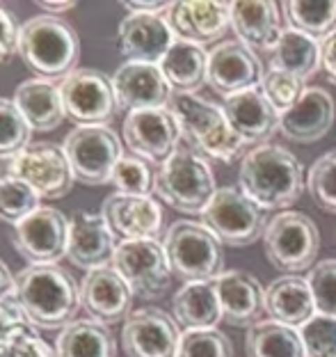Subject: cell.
Wrapping results in <instances>:
<instances>
[{
  "mask_svg": "<svg viewBox=\"0 0 336 357\" xmlns=\"http://www.w3.org/2000/svg\"><path fill=\"white\" fill-rule=\"evenodd\" d=\"M266 314L277 323L300 330L316 316L311 287L300 275H282L266 289Z\"/></svg>",
  "mask_w": 336,
  "mask_h": 357,
  "instance_id": "obj_27",
  "label": "cell"
},
{
  "mask_svg": "<svg viewBox=\"0 0 336 357\" xmlns=\"http://www.w3.org/2000/svg\"><path fill=\"white\" fill-rule=\"evenodd\" d=\"M307 188L318 206L336 213V149L323 153L309 169Z\"/></svg>",
  "mask_w": 336,
  "mask_h": 357,
  "instance_id": "obj_38",
  "label": "cell"
},
{
  "mask_svg": "<svg viewBox=\"0 0 336 357\" xmlns=\"http://www.w3.org/2000/svg\"><path fill=\"white\" fill-rule=\"evenodd\" d=\"M222 321L234 328H252L266 312V289L250 273L224 271L215 280Z\"/></svg>",
  "mask_w": 336,
  "mask_h": 357,
  "instance_id": "obj_23",
  "label": "cell"
},
{
  "mask_svg": "<svg viewBox=\"0 0 336 357\" xmlns=\"http://www.w3.org/2000/svg\"><path fill=\"white\" fill-rule=\"evenodd\" d=\"M261 76H264V69H261L259 55H254L238 39L222 42L208 51L206 83L224 99L259 87Z\"/></svg>",
  "mask_w": 336,
  "mask_h": 357,
  "instance_id": "obj_18",
  "label": "cell"
},
{
  "mask_svg": "<svg viewBox=\"0 0 336 357\" xmlns=\"http://www.w3.org/2000/svg\"><path fill=\"white\" fill-rule=\"evenodd\" d=\"M323 67V48L321 42L305 35L300 30L286 28L282 32L275 51L270 53V69L286 71L302 80H309Z\"/></svg>",
  "mask_w": 336,
  "mask_h": 357,
  "instance_id": "obj_32",
  "label": "cell"
},
{
  "mask_svg": "<svg viewBox=\"0 0 336 357\" xmlns=\"http://www.w3.org/2000/svg\"><path fill=\"white\" fill-rule=\"evenodd\" d=\"M23 326H28L26 316H23L21 307L16 305L14 298L0 300V351L14 339V335Z\"/></svg>",
  "mask_w": 336,
  "mask_h": 357,
  "instance_id": "obj_44",
  "label": "cell"
},
{
  "mask_svg": "<svg viewBox=\"0 0 336 357\" xmlns=\"http://www.w3.org/2000/svg\"><path fill=\"white\" fill-rule=\"evenodd\" d=\"M160 71L167 78L169 87L181 94H197V89L206 85L208 76V53L204 46L176 39L160 60Z\"/></svg>",
  "mask_w": 336,
  "mask_h": 357,
  "instance_id": "obj_30",
  "label": "cell"
},
{
  "mask_svg": "<svg viewBox=\"0 0 336 357\" xmlns=\"http://www.w3.org/2000/svg\"><path fill=\"white\" fill-rule=\"evenodd\" d=\"M307 357H336V319L316 314L300 330Z\"/></svg>",
  "mask_w": 336,
  "mask_h": 357,
  "instance_id": "obj_41",
  "label": "cell"
},
{
  "mask_svg": "<svg viewBox=\"0 0 336 357\" xmlns=\"http://www.w3.org/2000/svg\"><path fill=\"white\" fill-rule=\"evenodd\" d=\"M101 215L119 243L158 241L162 231V208L151 195L114 192L103 199Z\"/></svg>",
  "mask_w": 336,
  "mask_h": 357,
  "instance_id": "obj_16",
  "label": "cell"
},
{
  "mask_svg": "<svg viewBox=\"0 0 336 357\" xmlns=\"http://www.w3.org/2000/svg\"><path fill=\"white\" fill-rule=\"evenodd\" d=\"M176 42L167 16L128 14L117 28V48L128 62L160 64Z\"/></svg>",
  "mask_w": 336,
  "mask_h": 357,
  "instance_id": "obj_20",
  "label": "cell"
},
{
  "mask_svg": "<svg viewBox=\"0 0 336 357\" xmlns=\"http://www.w3.org/2000/svg\"><path fill=\"white\" fill-rule=\"evenodd\" d=\"M316 303V314L336 319V259L318 261L307 275Z\"/></svg>",
  "mask_w": 336,
  "mask_h": 357,
  "instance_id": "obj_42",
  "label": "cell"
},
{
  "mask_svg": "<svg viewBox=\"0 0 336 357\" xmlns=\"http://www.w3.org/2000/svg\"><path fill=\"white\" fill-rule=\"evenodd\" d=\"M155 174L146 160L137 156H124L112 172V181L117 192L124 195H151Z\"/></svg>",
  "mask_w": 336,
  "mask_h": 357,
  "instance_id": "obj_40",
  "label": "cell"
},
{
  "mask_svg": "<svg viewBox=\"0 0 336 357\" xmlns=\"http://www.w3.org/2000/svg\"><path fill=\"white\" fill-rule=\"evenodd\" d=\"M259 87L280 115L286 110H291L293 105L302 99V94H305V89H307L302 78L293 76V74H286V71H277V69L264 71Z\"/></svg>",
  "mask_w": 336,
  "mask_h": 357,
  "instance_id": "obj_37",
  "label": "cell"
},
{
  "mask_svg": "<svg viewBox=\"0 0 336 357\" xmlns=\"http://www.w3.org/2000/svg\"><path fill=\"white\" fill-rule=\"evenodd\" d=\"M334 124V99L323 87H307L302 99L280 115V133L293 142L321 140Z\"/></svg>",
  "mask_w": 336,
  "mask_h": 357,
  "instance_id": "obj_25",
  "label": "cell"
},
{
  "mask_svg": "<svg viewBox=\"0 0 336 357\" xmlns=\"http://www.w3.org/2000/svg\"><path fill=\"white\" fill-rule=\"evenodd\" d=\"M114 250H117V243L101 213L78 211L71 218L67 259L76 268L92 273L96 268L110 266Z\"/></svg>",
  "mask_w": 336,
  "mask_h": 357,
  "instance_id": "obj_21",
  "label": "cell"
},
{
  "mask_svg": "<svg viewBox=\"0 0 336 357\" xmlns=\"http://www.w3.org/2000/svg\"><path fill=\"white\" fill-rule=\"evenodd\" d=\"M12 298L37 330H64L80 310V284L62 266H26L14 275Z\"/></svg>",
  "mask_w": 336,
  "mask_h": 357,
  "instance_id": "obj_1",
  "label": "cell"
},
{
  "mask_svg": "<svg viewBox=\"0 0 336 357\" xmlns=\"http://www.w3.org/2000/svg\"><path fill=\"white\" fill-rule=\"evenodd\" d=\"M42 208V197L12 174L0 176V222L19 225Z\"/></svg>",
  "mask_w": 336,
  "mask_h": 357,
  "instance_id": "obj_35",
  "label": "cell"
},
{
  "mask_svg": "<svg viewBox=\"0 0 336 357\" xmlns=\"http://www.w3.org/2000/svg\"><path fill=\"white\" fill-rule=\"evenodd\" d=\"M67 117L78 126H108L117 112L112 78L98 69H76L60 83Z\"/></svg>",
  "mask_w": 336,
  "mask_h": 357,
  "instance_id": "obj_12",
  "label": "cell"
},
{
  "mask_svg": "<svg viewBox=\"0 0 336 357\" xmlns=\"http://www.w3.org/2000/svg\"><path fill=\"white\" fill-rule=\"evenodd\" d=\"M153 192L178 213L201 215L215 197L217 188L208 160L192 149L178 147L174 156L155 172Z\"/></svg>",
  "mask_w": 336,
  "mask_h": 357,
  "instance_id": "obj_5",
  "label": "cell"
},
{
  "mask_svg": "<svg viewBox=\"0 0 336 357\" xmlns=\"http://www.w3.org/2000/svg\"><path fill=\"white\" fill-rule=\"evenodd\" d=\"M167 108L178 121L181 140L201 158L217 163L245 158L250 144L229 126L222 105L201 99L199 94L174 92Z\"/></svg>",
  "mask_w": 336,
  "mask_h": 357,
  "instance_id": "obj_3",
  "label": "cell"
},
{
  "mask_svg": "<svg viewBox=\"0 0 336 357\" xmlns=\"http://www.w3.org/2000/svg\"><path fill=\"white\" fill-rule=\"evenodd\" d=\"M181 337L178 323L158 307L133 310L121 328V346L128 357H176Z\"/></svg>",
  "mask_w": 336,
  "mask_h": 357,
  "instance_id": "obj_15",
  "label": "cell"
},
{
  "mask_svg": "<svg viewBox=\"0 0 336 357\" xmlns=\"http://www.w3.org/2000/svg\"><path fill=\"white\" fill-rule=\"evenodd\" d=\"M133 296L126 280L112 266L85 273L80 282V307L87 312V319L108 328L128 319L133 312Z\"/></svg>",
  "mask_w": 336,
  "mask_h": 357,
  "instance_id": "obj_17",
  "label": "cell"
},
{
  "mask_svg": "<svg viewBox=\"0 0 336 357\" xmlns=\"http://www.w3.org/2000/svg\"><path fill=\"white\" fill-rule=\"evenodd\" d=\"M321 48H323V69L327 74V80L336 85V35L321 42Z\"/></svg>",
  "mask_w": 336,
  "mask_h": 357,
  "instance_id": "obj_47",
  "label": "cell"
},
{
  "mask_svg": "<svg viewBox=\"0 0 336 357\" xmlns=\"http://www.w3.org/2000/svg\"><path fill=\"white\" fill-rule=\"evenodd\" d=\"M0 357H57V355H55V346H48L44 339L39 337L37 328H32L28 323V326H23L14 335L12 342L0 351Z\"/></svg>",
  "mask_w": 336,
  "mask_h": 357,
  "instance_id": "obj_43",
  "label": "cell"
},
{
  "mask_svg": "<svg viewBox=\"0 0 336 357\" xmlns=\"http://www.w3.org/2000/svg\"><path fill=\"white\" fill-rule=\"evenodd\" d=\"M266 255L277 271L298 275L316 266L321 250V231L307 213L282 211L270 218L264 234Z\"/></svg>",
  "mask_w": 336,
  "mask_h": 357,
  "instance_id": "obj_7",
  "label": "cell"
},
{
  "mask_svg": "<svg viewBox=\"0 0 336 357\" xmlns=\"http://www.w3.org/2000/svg\"><path fill=\"white\" fill-rule=\"evenodd\" d=\"M124 142L133 156L160 167L176 153L181 128L169 108L128 112L124 119Z\"/></svg>",
  "mask_w": 336,
  "mask_h": 357,
  "instance_id": "obj_14",
  "label": "cell"
},
{
  "mask_svg": "<svg viewBox=\"0 0 336 357\" xmlns=\"http://www.w3.org/2000/svg\"><path fill=\"white\" fill-rule=\"evenodd\" d=\"M245 353L247 357H307L300 332L273 319L259 321L247 330Z\"/></svg>",
  "mask_w": 336,
  "mask_h": 357,
  "instance_id": "obj_33",
  "label": "cell"
},
{
  "mask_svg": "<svg viewBox=\"0 0 336 357\" xmlns=\"http://www.w3.org/2000/svg\"><path fill=\"white\" fill-rule=\"evenodd\" d=\"M42 10L48 14V16H57V14H67L71 10H76L78 3H73V0H44V3H37Z\"/></svg>",
  "mask_w": 336,
  "mask_h": 357,
  "instance_id": "obj_48",
  "label": "cell"
},
{
  "mask_svg": "<svg viewBox=\"0 0 336 357\" xmlns=\"http://www.w3.org/2000/svg\"><path fill=\"white\" fill-rule=\"evenodd\" d=\"M286 19L293 30L314 37L316 42H325L336 35V0L325 3H307V0H289L284 3Z\"/></svg>",
  "mask_w": 336,
  "mask_h": 357,
  "instance_id": "obj_34",
  "label": "cell"
},
{
  "mask_svg": "<svg viewBox=\"0 0 336 357\" xmlns=\"http://www.w3.org/2000/svg\"><path fill=\"white\" fill-rule=\"evenodd\" d=\"M171 314L178 328L213 330L222 321L215 282H188L171 298Z\"/></svg>",
  "mask_w": 336,
  "mask_h": 357,
  "instance_id": "obj_29",
  "label": "cell"
},
{
  "mask_svg": "<svg viewBox=\"0 0 336 357\" xmlns=\"http://www.w3.org/2000/svg\"><path fill=\"white\" fill-rule=\"evenodd\" d=\"M176 357H234V346L222 330H188Z\"/></svg>",
  "mask_w": 336,
  "mask_h": 357,
  "instance_id": "obj_39",
  "label": "cell"
},
{
  "mask_svg": "<svg viewBox=\"0 0 336 357\" xmlns=\"http://www.w3.org/2000/svg\"><path fill=\"white\" fill-rule=\"evenodd\" d=\"M135 296L144 300L160 298L169 289L171 266L160 241H126L114 250L112 264Z\"/></svg>",
  "mask_w": 336,
  "mask_h": 357,
  "instance_id": "obj_11",
  "label": "cell"
},
{
  "mask_svg": "<svg viewBox=\"0 0 336 357\" xmlns=\"http://www.w3.org/2000/svg\"><path fill=\"white\" fill-rule=\"evenodd\" d=\"M114 96L121 110H158L167 108L174 89L162 76L158 64L124 62L112 76Z\"/></svg>",
  "mask_w": 336,
  "mask_h": 357,
  "instance_id": "obj_19",
  "label": "cell"
},
{
  "mask_svg": "<svg viewBox=\"0 0 336 357\" xmlns=\"http://www.w3.org/2000/svg\"><path fill=\"white\" fill-rule=\"evenodd\" d=\"M238 178V188L261 211L289 208L305 192L302 163L280 144H261L245 153Z\"/></svg>",
  "mask_w": 336,
  "mask_h": 357,
  "instance_id": "obj_2",
  "label": "cell"
},
{
  "mask_svg": "<svg viewBox=\"0 0 336 357\" xmlns=\"http://www.w3.org/2000/svg\"><path fill=\"white\" fill-rule=\"evenodd\" d=\"M231 28L238 42L257 53H273L282 37L280 7L270 0L261 3H231Z\"/></svg>",
  "mask_w": 336,
  "mask_h": 357,
  "instance_id": "obj_26",
  "label": "cell"
},
{
  "mask_svg": "<svg viewBox=\"0 0 336 357\" xmlns=\"http://www.w3.org/2000/svg\"><path fill=\"white\" fill-rule=\"evenodd\" d=\"M19 32L14 16L0 7V64H7L19 55Z\"/></svg>",
  "mask_w": 336,
  "mask_h": 357,
  "instance_id": "obj_45",
  "label": "cell"
},
{
  "mask_svg": "<svg viewBox=\"0 0 336 357\" xmlns=\"http://www.w3.org/2000/svg\"><path fill=\"white\" fill-rule=\"evenodd\" d=\"M171 273L188 282H215L224 273L222 243L204 222L178 220L162 238Z\"/></svg>",
  "mask_w": 336,
  "mask_h": 357,
  "instance_id": "obj_6",
  "label": "cell"
},
{
  "mask_svg": "<svg viewBox=\"0 0 336 357\" xmlns=\"http://www.w3.org/2000/svg\"><path fill=\"white\" fill-rule=\"evenodd\" d=\"M7 174L26 181L42 199H62L76 183L67 153L53 142H30L7 163Z\"/></svg>",
  "mask_w": 336,
  "mask_h": 357,
  "instance_id": "obj_10",
  "label": "cell"
},
{
  "mask_svg": "<svg viewBox=\"0 0 336 357\" xmlns=\"http://www.w3.org/2000/svg\"><path fill=\"white\" fill-rule=\"evenodd\" d=\"M167 21L176 39L199 46L213 44L231 28V3H201V0L171 3Z\"/></svg>",
  "mask_w": 336,
  "mask_h": 357,
  "instance_id": "obj_22",
  "label": "cell"
},
{
  "mask_svg": "<svg viewBox=\"0 0 336 357\" xmlns=\"http://www.w3.org/2000/svg\"><path fill=\"white\" fill-rule=\"evenodd\" d=\"M14 103L21 110L23 119L28 121V126L39 133L53 131L67 117L60 85H55L53 80H44V78L23 80L14 89Z\"/></svg>",
  "mask_w": 336,
  "mask_h": 357,
  "instance_id": "obj_28",
  "label": "cell"
},
{
  "mask_svg": "<svg viewBox=\"0 0 336 357\" xmlns=\"http://www.w3.org/2000/svg\"><path fill=\"white\" fill-rule=\"evenodd\" d=\"M222 110L229 126L247 144H268L270 137L280 131V112L266 99L261 87L229 96L222 103Z\"/></svg>",
  "mask_w": 336,
  "mask_h": 357,
  "instance_id": "obj_24",
  "label": "cell"
},
{
  "mask_svg": "<svg viewBox=\"0 0 336 357\" xmlns=\"http://www.w3.org/2000/svg\"><path fill=\"white\" fill-rule=\"evenodd\" d=\"M201 222L208 227L222 245L247 248L266 234V218L240 188L227 185L215 192L211 204L201 213Z\"/></svg>",
  "mask_w": 336,
  "mask_h": 357,
  "instance_id": "obj_9",
  "label": "cell"
},
{
  "mask_svg": "<svg viewBox=\"0 0 336 357\" xmlns=\"http://www.w3.org/2000/svg\"><path fill=\"white\" fill-rule=\"evenodd\" d=\"M32 128L14 99L0 96V160H12L30 144Z\"/></svg>",
  "mask_w": 336,
  "mask_h": 357,
  "instance_id": "obj_36",
  "label": "cell"
},
{
  "mask_svg": "<svg viewBox=\"0 0 336 357\" xmlns=\"http://www.w3.org/2000/svg\"><path fill=\"white\" fill-rule=\"evenodd\" d=\"M19 58L44 80H64L80 60V37L60 16H32L19 32Z\"/></svg>",
  "mask_w": 336,
  "mask_h": 357,
  "instance_id": "obj_4",
  "label": "cell"
},
{
  "mask_svg": "<svg viewBox=\"0 0 336 357\" xmlns=\"http://www.w3.org/2000/svg\"><path fill=\"white\" fill-rule=\"evenodd\" d=\"M57 357H117V339L108 326L76 319L55 339Z\"/></svg>",
  "mask_w": 336,
  "mask_h": 357,
  "instance_id": "obj_31",
  "label": "cell"
},
{
  "mask_svg": "<svg viewBox=\"0 0 336 357\" xmlns=\"http://www.w3.org/2000/svg\"><path fill=\"white\" fill-rule=\"evenodd\" d=\"M12 294H14V275L3 259H0V300L12 298Z\"/></svg>",
  "mask_w": 336,
  "mask_h": 357,
  "instance_id": "obj_49",
  "label": "cell"
},
{
  "mask_svg": "<svg viewBox=\"0 0 336 357\" xmlns=\"http://www.w3.org/2000/svg\"><path fill=\"white\" fill-rule=\"evenodd\" d=\"M71 220L62 211L42 206L14 227L12 245L28 266H57L67 257Z\"/></svg>",
  "mask_w": 336,
  "mask_h": 357,
  "instance_id": "obj_13",
  "label": "cell"
},
{
  "mask_svg": "<svg viewBox=\"0 0 336 357\" xmlns=\"http://www.w3.org/2000/svg\"><path fill=\"white\" fill-rule=\"evenodd\" d=\"M62 149L76 181L85 185L110 183L114 167L124 158L119 135L110 126H76L64 137Z\"/></svg>",
  "mask_w": 336,
  "mask_h": 357,
  "instance_id": "obj_8",
  "label": "cell"
},
{
  "mask_svg": "<svg viewBox=\"0 0 336 357\" xmlns=\"http://www.w3.org/2000/svg\"><path fill=\"white\" fill-rule=\"evenodd\" d=\"M128 14H153V16H167L171 3H144V0H130L121 3Z\"/></svg>",
  "mask_w": 336,
  "mask_h": 357,
  "instance_id": "obj_46",
  "label": "cell"
}]
</instances>
